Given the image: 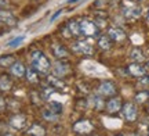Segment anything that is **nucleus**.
I'll return each mask as SVG.
<instances>
[{
  "instance_id": "obj_1",
  "label": "nucleus",
  "mask_w": 149,
  "mask_h": 136,
  "mask_svg": "<svg viewBox=\"0 0 149 136\" xmlns=\"http://www.w3.org/2000/svg\"><path fill=\"white\" fill-rule=\"evenodd\" d=\"M29 66L36 70L40 76H47L51 74V60L48 56L40 49H35L29 54Z\"/></svg>"
},
{
  "instance_id": "obj_2",
  "label": "nucleus",
  "mask_w": 149,
  "mask_h": 136,
  "mask_svg": "<svg viewBox=\"0 0 149 136\" xmlns=\"http://www.w3.org/2000/svg\"><path fill=\"white\" fill-rule=\"evenodd\" d=\"M72 54L80 56V57H94L97 53L95 44L91 43L90 39L80 38V39H73V42L69 46Z\"/></svg>"
},
{
  "instance_id": "obj_3",
  "label": "nucleus",
  "mask_w": 149,
  "mask_h": 136,
  "mask_svg": "<svg viewBox=\"0 0 149 136\" xmlns=\"http://www.w3.org/2000/svg\"><path fill=\"white\" fill-rule=\"evenodd\" d=\"M120 13L127 22H135L142 17V7L131 0H124L120 6Z\"/></svg>"
},
{
  "instance_id": "obj_4",
  "label": "nucleus",
  "mask_w": 149,
  "mask_h": 136,
  "mask_svg": "<svg viewBox=\"0 0 149 136\" xmlns=\"http://www.w3.org/2000/svg\"><path fill=\"white\" fill-rule=\"evenodd\" d=\"M94 93L104 99H109L113 96H119V85L113 79H102L95 85Z\"/></svg>"
},
{
  "instance_id": "obj_5",
  "label": "nucleus",
  "mask_w": 149,
  "mask_h": 136,
  "mask_svg": "<svg viewBox=\"0 0 149 136\" xmlns=\"http://www.w3.org/2000/svg\"><path fill=\"white\" fill-rule=\"evenodd\" d=\"M79 24H80V33H81V38L97 39L100 35H101V29L98 28V25L95 24V21H94L93 18L81 17V18H79Z\"/></svg>"
},
{
  "instance_id": "obj_6",
  "label": "nucleus",
  "mask_w": 149,
  "mask_h": 136,
  "mask_svg": "<svg viewBox=\"0 0 149 136\" xmlns=\"http://www.w3.org/2000/svg\"><path fill=\"white\" fill-rule=\"evenodd\" d=\"M50 51L55 60H69L72 57V51H70L69 46L65 43L59 42V40H53L50 43Z\"/></svg>"
},
{
  "instance_id": "obj_7",
  "label": "nucleus",
  "mask_w": 149,
  "mask_h": 136,
  "mask_svg": "<svg viewBox=\"0 0 149 136\" xmlns=\"http://www.w3.org/2000/svg\"><path fill=\"white\" fill-rule=\"evenodd\" d=\"M72 72H73V68L69 60H54V63H51V74L62 79L72 75Z\"/></svg>"
},
{
  "instance_id": "obj_8",
  "label": "nucleus",
  "mask_w": 149,
  "mask_h": 136,
  "mask_svg": "<svg viewBox=\"0 0 149 136\" xmlns=\"http://www.w3.org/2000/svg\"><path fill=\"white\" fill-rule=\"evenodd\" d=\"M107 35L111 38V40L113 42V44H119V46H123L128 42V35L127 32L120 27H115V25H111L108 27L107 29Z\"/></svg>"
},
{
  "instance_id": "obj_9",
  "label": "nucleus",
  "mask_w": 149,
  "mask_h": 136,
  "mask_svg": "<svg viewBox=\"0 0 149 136\" xmlns=\"http://www.w3.org/2000/svg\"><path fill=\"white\" fill-rule=\"evenodd\" d=\"M72 131H73L77 136H88L95 131V125H94L90 120L81 118V120H77L73 124Z\"/></svg>"
},
{
  "instance_id": "obj_10",
  "label": "nucleus",
  "mask_w": 149,
  "mask_h": 136,
  "mask_svg": "<svg viewBox=\"0 0 149 136\" xmlns=\"http://www.w3.org/2000/svg\"><path fill=\"white\" fill-rule=\"evenodd\" d=\"M124 71H126V75L134 79H139L149 72L146 64H141V63H128L124 67Z\"/></svg>"
},
{
  "instance_id": "obj_11",
  "label": "nucleus",
  "mask_w": 149,
  "mask_h": 136,
  "mask_svg": "<svg viewBox=\"0 0 149 136\" xmlns=\"http://www.w3.org/2000/svg\"><path fill=\"white\" fill-rule=\"evenodd\" d=\"M122 117L124 118L126 122L133 124L138 120V106L134 103V101H124L122 107Z\"/></svg>"
},
{
  "instance_id": "obj_12",
  "label": "nucleus",
  "mask_w": 149,
  "mask_h": 136,
  "mask_svg": "<svg viewBox=\"0 0 149 136\" xmlns=\"http://www.w3.org/2000/svg\"><path fill=\"white\" fill-rule=\"evenodd\" d=\"M127 57H128V60H130V63H141V64H145L149 60L148 53L142 47H139V46H133L131 49L128 50Z\"/></svg>"
},
{
  "instance_id": "obj_13",
  "label": "nucleus",
  "mask_w": 149,
  "mask_h": 136,
  "mask_svg": "<svg viewBox=\"0 0 149 136\" xmlns=\"http://www.w3.org/2000/svg\"><path fill=\"white\" fill-rule=\"evenodd\" d=\"M123 99L120 96H113V97H109L107 99V103H105V111L107 114L109 115H115L117 113L122 111V107H123Z\"/></svg>"
},
{
  "instance_id": "obj_14",
  "label": "nucleus",
  "mask_w": 149,
  "mask_h": 136,
  "mask_svg": "<svg viewBox=\"0 0 149 136\" xmlns=\"http://www.w3.org/2000/svg\"><path fill=\"white\" fill-rule=\"evenodd\" d=\"M8 125H10V128H13L14 131H22V129H25L28 125V117L25 114H22V113H17V114L10 117Z\"/></svg>"
},
{
  "instance_id": "obj_15",
  "label": "nucleus",
  "mask_w": 149,
  "mask_h": 136,
  "mask_svg": "<svg viewBox=\"0 0 149 136\" xmlns=\"http://www.w3.org/2000/svg\"><path fill=\"white\" fill-rule=\"evenodd\" d=\"M44 82L47 83L48 86L53 87L55 92L66 89V82H65V79H62V78H59V76H57V75H54V74H48L47 76H44Z\"/></svg>"
},
{
  "instance_id": "obj_16",
  "label": "nucleus",
  "mask_w": 149,
  "mask_h": 136,
  "mask_svg": "<svg viewBox=\"0 0 149 136\" xmlns=\"http://www.w3.org/2000/svg\"><path fill=\"white\" fill-rule=\"evenodd\" d=\"M28 67L26 64L21 60H17L13 66L8 68V74H10L13 78H17V79H21V78H25V74H26Z\"/></svg>"
},
{
  "instance_id": "obj_17",
  "label": "nucleus",
  "mask_w": 149,
  "mask_h": 136,
  "mask_svg": "<svg viewBox=\"0 0 149 136\" xmlns=\"http://www.w3.org/2000/svg\"><path fill=\"white\" fill-rule=\"evenodd\" d=\"M113 42L111 40V38L108 36L107 33H101L98 38H97V43H95V47L97 50H100L102 53H108L113 49Z\"/></svg>"
},
{
  "instance_id": "obj_18",
  "label": "nucleus",
  "mask_w": 149,
  "mask_h": 136,
  "mask_svg": "<svg viewBox=\"0 0 149 136\" xmlns=\"http://www.w3.org/2000/svg\"><path fill=\"white\" fill-rule=\"evenodd\" d=\"M87 103H88V109H93L95 111H102V110H105L107 100L104 97H101V96L95 94V93H93V94H90L87 97Z\"/></svg>"
},
{
  "instance_id": "obj_19",
  "label": "nucleus",
  "mask_w": 149,
  "mask_h": 136,
  "mask_svg": "<svg viewBox=\"0 0 149 136\" xmlns=\"http://www.w3.org/2000/svg\"><path fill=\"white\" fill-rule=\"evenodd\" d=\"M14 86V79L8 72H1L0 74V92L8 93Z\"/></svg>"
},
{
  "instance_id": "obj_20",
  "label": "nucleus",
  "mask_w": 149,
  "mask_h": 136,
  "mask_svg": "<svg viewBox=\"0 0 149 136\" xmlns=\"http://www.w3.org/2000/svg\"><path fill=\"white\" fill-rule=\"evenodd\" d=\"M25 81L29 85H40L42 83V76L36 70H33L32 67L29 66L26 70V74H25Z\"/></svg>"
},
{
  "instance_id": "obj_21",
  "label": "nucleus",
  "mask_w": 149,
  "mask_h": 136,
  "mask_svg": "<svg viewBox=\"0 0 149 136\" xmlns=\"http://www.w3.org/2000/svg\"><path fill=\"white\" fill-rule=\"evenodd\" d=\"M134 103L137 106H144L149 103V89H141L134 93Z\"/></svg>"
},
{
  "instance_id": "obj_22",
  "label": "nucleus",
  "mask_w": 149,
  "mask_h": 136,
  "mask_svg": "<svg viewBox=\"0 0 149 136\" xmlns=\"http://www.w3.org/2000/svg\"><path fill=\"white\" fill-rule=\"evenodd\" d=\"M66 27L69 29L70 35L73 39H80L81 38V33H80V24H79V20L77 18H72L69 21L66 22Z\"/></svg>"
},
{
  "instance_id": "obj_23",
  "label": "nucleus",
  "mask_w": 149,
  "mask_h": 136,
  "mask_svg": "<svg viewBox=\"0 0 149 136\" xmlns=\"http://www.w3.org/2000/svg\"><path fill=\"white\" fill-rule=\"evenodd\" d=\"M0 22H1V24H6V25H15L17 22H18V18H17L11 11L0 10Z\"/></svg>"
},
{
  "instance_id": "obj_24",
  "label": "nucleus",
  "mask_w": 149,
  "mask_h": 136,
  "mask_svg": "<svg viewBox=\"0 0 149 136\" xmlns=\"http://www.w3.org/2000/svg\"><path fill=\"white\" fill-rule=\"evenodd\" d=\"M26 133L29 136H46V128L42 124H39V122H33L28 128Z\"/></svg>"
},
{
  "instance_id": "obj_25",
  "label": "nucleus",
  "mask_w": 149,
  "mask_h": 136,
  "mask_svg": "<svg viewBox=\"0 0 149 136\" xmlns=\"http://www.w3.org/2000/svg\"><path fill=\"white\" fill-rule=\"evenodd\" d=\"M17 61V57L15 54H3L0 56V68H6V70H8L14 63Z\"/></svg>"
},
{
  "instance_id": "obj_26",
  "label": "nucleus",
  "mask_w": 149,
  "mask_h": 136,
  "mask_svg": "<svg viewBox=\"0 0 149 136\" xmlns=\"http://www.w3.org/2000/svg\"><path fill=\"white\" fill-rule=\"evenodd\" d=\"M46 107L47 109H50L51 111H53L54 114H57L61 117V114H62V111H64V106L59 103V101H48L47 104H46Z\"/></svg>"
},
{
  "instance_id": "obj_27",
  "label": "nucleus",
  "mask_w": 149,
  "mask_h": 136,
  "mask_svg": "<svg viewBox=\"0 0 149 136\" xmlns=\"http://www.w3.org/2000/svg\"><path fill=\"white\" fill-rule=\"evenodd\" d=\"M42 117L44 118L46 121H57L59 118V115H57V114H54L53 111L50 109H47L46 106L42 109Z\"/></svg>"
},
{
  "instance_id": "obj_28",
  "label": "nucleus",
  "mask_w": 149,
  "mask_h": 136,
  "mask_svg": "<svg viewBox=\"0 0 149 136\" xmlns=\"http://www.w3.org/2000/svg\"><path fill=\"white\" fill-rule=\"evenodd\" d=\"M77 87H79L83 93H86V94H90V92H91V86L86 81H79L77 82Z\"/></svg>"
},
{
  "instance_id": "obj_29",
  "label": "nucleus",
  "mask_w": 149,
  "mask_h": 136,
  "mask_svg": "<svg viewBox=\"0 0 149 136\" xmlns=\"http://www.w3.org/2000/svg\"><path fill=\"white\" fill-rule=\"evenodd\" d=\"M137 83H138L142 89H149V72L145 76H142V78L137 79Z\"/></svg>"
},
{
  "instance_id": "obj_30",
  "label": "nucleus",
  "mask_w": 149,
  "mask_h": 136,
  "mask_svg": "<svg viewBox=\"0 0 149 136\" xmlns=\"http://www.w3.org/2000/svg\"><path fill=\"white\" fill-rule=\"evenodd\" d=\"M24 40H25V36H18V38L13 39L11 42H8V43H7V47H17V46H19Z\"/></svg>"
},
{
  "instance_id": "obj_31",
  "label": "nucleus",
  "mask_w": 149,
  "mask_h": 136,
  "mask_svg": "<svg viewBox=\"0 0 149 136\" xmlns=\"http://www.w3.org/2000/svg\"><path fill=\"white\" fill-rule=\"evenodd\" d=\"M108 0H95L94 1V6H95L97 8H104V7H107L108 6Z\"/></svg>"
},
{
  "instance_id": "obj_32",
  "label": "nucleus",
  "mask_w": 149,
  "mask_h": 136,
  "mask_svg": "<svg viewBox=\"0 0 149 136\" xmlns=\"http://www.w3.org/2000/svg\"><path fill=\"white\" fill-rule=\"evenodd\" d=\"M6 110H7V101H6V99L0 94V114L4 113Z\"/></svg>"
},
{
  "instance_id": "obj_33",
  "label": "nucleus",
  "mask_w": 149,
  "mask_h": 136,
  "mask_svg": "<svg viewBox=\"0 0 149 136\" xmlns=\"http://www.w3.org/2000/svg\"><path fill=\"white\" fill-rule=\"evenodd\" d=\"M8 6H10L8 0H0V10H6Z\"/></svg>"
},
{
  "instance_id": "obj_34",
  "label": "nucleus",
  "mask_w": 149,
  "mask_h": 136,
  "mask_svg": "<svg viewBox=\"0 0 149 136\" xmlns=\"http://www.w3.org/2000/svg\"><path fill=\"white\" fill-rule=\"evenodd\" d=\"M61 13H64V10H62V8H61V10H58V11H55V14H54V16H51V17H50V22L55 21V20H57V17H59V16H61Z\"/></svg>"
},
{
  "instance_id": "obj_35",
  "label": "nucleus",
  "mask_w": 149,
  "mask_h": 136,
  "mask_svg": "<svg viewBox=\"0 0 149 136\" xmlns=\"http://www.w3.org/2000/svg\"><path fill=\"white\" fill-rule=\"evenodd\" d=\"M145 20H146V24H148V27H149V8L146 10V14H145Z\"/></svg>"
},
{
  "instance_id": "obj_36",
  "label": "nucleus",
  "mask_w": 149,
  "mask_h": 136,
  "mask_svg": "<svg viewBox=\"0 0 149 136\" xmlns=\"http://www.w3.org/2000/svg\"><path fill=\"white\" fill-rule=\"evenodd\" d=\"M131 1H134V3H138V4H141L142 1H145V0H131Z\"/></svg>"
},
{
  "instance_id": "obj_37",
  "label": "nucleus",
  "mask_w": 149,
  "mask_h": 136,
  "mask_svg": "<svg viewBox=\"0 0 149 136\" xmlns=\"http://www.w3.org/2000/svg\"><path fill=\"white\" fill-rule=\"evenodd\" d=\"M76 1H79V0H69V4H73V3H76Z\"/></svg>"
},
{
  "instance_id": "obj_38",
  "label": "nucleus",
  "mask_w": 149,
  "mask_h": 136,
  "mask_svg": "<svg viewBox=\"0 0 149 136\" xmlns=\"http://www.w3.org/2000/svg\"><path fill=\"white\" fill-rule=\"evenodd\" d=\"M113 136H126L124 133H116V135H113Z\"/></svg>"
},
{
  "instance_id": "obj_39",
  "label": "nucleus",
  "mask_w": 149,
  "mask_h": 136,
  "mask_svg": "<svg viewBox=\"0 0 149 136\" xmlns=\"http://www.w3.org/2000/svg\"><path fill=\"white\" fill-rule=\"evenodd\" d=\"M146 53H148V57H149V44H148V49H146Z\"/></svg>"
},
{
  "instance_id": "obj_40",
  "label": "nucleus",
  "mask_w": 149,
  "mask_h": 136,
  "mask_svg": "<svg viewBox=\"0 0 149 136\" xmlns=\"http://www.w3.org/2000/svg\"><path fill=\"white\" fill-rule=\"evenodd\" d=\"M93 136H100V135H93Z\"/></svg>"
},
{
  "instance_id": "obj_41",
  "label": "nucleus",
  "mask_w": 149,
  "mask_h": 136,
  "mask_svg": "<svg viewBox=\"0 0 149 136\" xmlns=\"http://www.w3.org/2000/svg\"><path fill=\"white\" fill-rule=\"evenodd\" d=\"M148 113H149V107H148Z\"/></svg>"
}]
</instances>
